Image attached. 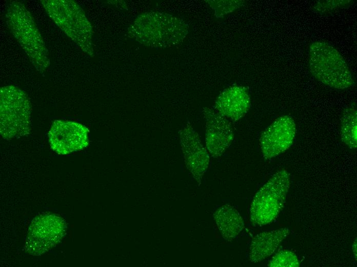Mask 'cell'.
<instances>
[{"label": "cell", "mask_w": 357, "mask_h": 267, "mask_svg": "<svg viewBox=\"0 0 357 267\" xmlns=\"http://www.w3.org/2000/svg\"><path fill=\"white\" fill-rule=\"evenodd\" d=\"M7 25L33 65L41 72L50 65L48 50L31 13L21 2L12 1L5 13Z\"/></svg>", "instance_id": "obj_1"}, {"label": "cell", "mask_w": 357, "mask_h": 267, "mask_svg": "<svg viewBox=\"0 0 357 267\" xmlns=\"http://www.w3.org/2000/svg\"><path fill=\"white\" fill-rule=\"evenodd\" d=\"M188 32L182 19L163 12H150L138 16L128 31L138 42L156 48H165L182 43Z\"/></svg>", "instance_id": "obj_2"}, {"label": "cell", "mask_w": 357, "mask_h": 267, "mask_svg": "<svg viewBox=\"0 0 357 267\" xmlns=\"http://www.w3.org/2000/svg\"><path fill=\"white\" fill-rule=\"evenodd\" d=\"M308 66L312 75L330 87L346 89L354 85L353 75L344 58L326 42L316 41L310 44Z\"/></svg>", "instance_id": "obj_3"}, {"label": "cell", "mask_w": 357, "mask_h": 267, "mask_svg": "<svg viewBox=\"0 0 357 267\" xmlns=\"http://www.w3.org/2000/svg\"><path fill=\"white\" fill-rule=\"evenodd\" d=\"M40 2L57 26L84 52L93 56L92 28L81 6L73 0Z\"/></svg>", "instance_id": "obj_4"}, {"label": "cell", "mask_w": 357, "mask_h": 267, "mask_svg": "<svg viewBox=\"0 0 357 267\" xmlns=\"http://www.w3.org/2000/svg\"><path fill=\"white\" fill-rule=\"evenodd\" d=\"M291 184L285 169L276 172L256 193L250 208V220L255 226L273 222L282 210Z\"/></svg>", "instance_id": "obj_5"}, {"label": "cell", "mask_w": 357, "mask_h": 267, "mask_svg": "<svg viewBox=\"0 0 357 267\" xmlns=\"http://www.w3.org/2000/svg\"><path fill=\"white\" fill-rule=\"evenodd\" d=\"M31 106L26 93L9 85L0 90V131L7 140L20 138L30 130Z\"/></svg>", "instance_id": "obj_6"}, {"label": "cell", "mask_w": 357, "mask_h": 267, "mask_svg": "<svg viewBox=\"0 0 357 267\" xmlns=\"http://www.w3.org/2000/svg\"><path fill=\"white\" fill-rule=\"evenodd\" d=\"M65 232L63 219L51 214L41 215L30 224L24 249L30 254L41 255L57 244Z\"/></svg>", "instance_id": "obj_7"}, {"label": "cell", "mask_w": 357, "mask_h": 267, "mask_svg": "<svg viewBox=\"0 0 357 267\" xmlns=\"http://www.w3.org/2000/svg\"><path fill=\"white\" fill-rule=\"evenodd\" d=\"M296 132V124L292 117L282 115L276 118L260 138L264 158L270 159L287 150L293 143Z\"/></svg>", "instance_id": "obj_8"}, {"label": "cell", "mask_w": 357, "mask_h": 267, "mask_svg": "<svg viewBox=\"0 0 357 267\" xmlns=\"http://www.w3.org/2000/svg\"><path fill=\"white\" fill-rule=\"evenodd\" d=\"M89 130L83 124L69 121L55 120L48 134L51 148L60 155L82 150L89 144Z\"/></svg>", "instance_id": "obj_9"}, {"label": "cell", "mask_w": 357, "mask_h": 267, "mask_svg": "<svg viewBox=\"0 0 357 267\" xmlns=\"http://www.w3.org/2000/svg\"><path fill=\"white\" fill-rule=\"evenodd\" d=\"M179 138L186 166L200 186L209 165V154L190 123L180 129Z\"/></svg>", "instance_id": "obj_10"}, {"label": "cell", "mask_w": 357, "mask_h": 267, "mask_svg": "<svg viewBox=\"0 0 357 267\" xmlns=\"http://www.w3.org/2000/svg\"><path fill=\"white\" fill-rule=\"evenodd\" d=\"M203 112L206 121V147L211 157H220L233 140V129L228 119L214 109L205 107Z\"/></svg>", "instance_id": "obj_11"}, {"label": "cell", "mask_w": 357, "mask_h": 267, "mask_svg": "<svg viewBox=\"0 0 357 267\" xmlns=\"http://www.w3.org/2000/svg\"><path fill=\"white\" fill-rule=\"evenodd\" d=\"M250 103V96L244 87L232 85L220 93L214 109L225 118L237 121L247 113Z\"/></svg>", "instance_id": "obj_12"}, {"label": "cell", "mask_w": 357, "mask_h": 267, "mask_svg": "<svg viewBox=\"0 0 357 267\" xmlns=\"http://www.w3.org/2000/svg\"><path fill=\"white\" fill-rule=\"evenodd\" d=\"M290 234L287 228L264 231L252 239L249 257L252 262H258L272 255L281 243Z\"/></svg>", "instance_id": "obj_13"}, {"label": "cell", "mask_w": 357, "mask_h": 267, "mask_svg": "<svg viewBox=\"0 0 357 267\" xmlns=\"http://www.w3.org/2000/svg\"><path fill=\"white\" fill-rule=\"evenodd\" d=\"M213 219L223 239L232 241L244 228V222L240 213L231 205L226 204L213 213Z\"/></svg>", "instance_id": "obj_14"}, {"label": "cell", "mask_w": 357, "mask_h": 267, "mask_svg": "<svg viewBox=\"0 0 357 267\" xmlns=\"http://www.w3.org/2000/svg\"><path fill=\"white\" fill-rule=\"evenodd\" d=\"M341 141L350 149L357 146V111L355 104L344 110L341 119Z\"/></svg>", "instance_id": "obj_15"}, {"label": "cell", "mask_w": 357, "mask_h": 267, "mask_svg": "<svg viewBox=\"0 0 357 267\" xmlns=\"http://www.w3.org/2000/svg\"><path fill=\"white\" fill-rule=\"evenodd\" d=\"M214 11L217 18L223 17L226 14L241 7L244 1L234 0H209L206 1Z\"/></svg>", "instance_id": "obj_16"}, {"label": "cell", "mask_w": 357, "mask_h": 267, "mask_svg": "<svg viewBox=\"0 0 357 267\" xmlns=\"http://www.w3.org/2000/svg\"><path fill=\"white\" fill-rule=\"evenodd\" d=\"M300 265L297 256L293 252L287 250L277 253L267 264L270 267H299Z\"/></svg>", "instance_id": "obj_17"}, {"label": "cell", "mask_w": 357, "mask_h": 267, "mask_svg": "<svg viewBox=\"0 0 357 267\" xmlns=\"http://www.w3.org/2000/svg\"><path fill=\"white\" fill-rule=\"evenodd\" d=\"M351 1H321L314 5L316 11L321 13H327L334 10L342 8L349 6Z\"/></svg>", "instance_id": "obj_18"}, {"label": "cell", "mask_w": 357, "mask_h": 267, "mask_svg": "<svg viewBox=\"0 0 357 267\" xmlns=\"http://www.w3.org/2000/svg\"><path fill=\"white\" fill-rule=\"evenodd\" d=\"M356 238L354 240L353 244L352 245V250L354 254V256L356 258Z\"/></svg>", "instance_id": "obj_19"}]
</instances>
